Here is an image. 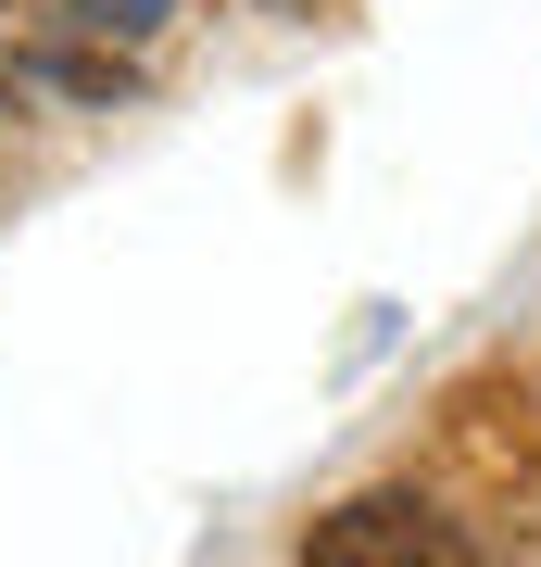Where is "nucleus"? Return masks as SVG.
I'll return each mask as SVG.
<instances>
[{"label": "nucleus", "instance_id": "obj_2", "mask_svg": "<svg viewBox=\"0 0 541 567\" xmlns=\"http://www.w3.org/2000/svg\"><path fill=\"white\" fill-rule=\"evenodd\" d=\"M39 13L89 25V39H126V51H152V39H164V0H39Z\"/></svg>", "mask_w": 541, "mask_h": 567}, {"label": "nucleus", "instance_id": "obj_1", "mask_svg": "<svg viewBox=\"0 0 541 567\" xmlns=\"http://www.w3.org/2000/svg\"><path fill=\"white\" fill-rule=\"evenodd\" d=\"M302 555L315 567H391V555H466V529L441 505H416V492H365V505L302 529Z\"/></svg>", "mask_w": 541, "mask_h": 567}]
</instances>
